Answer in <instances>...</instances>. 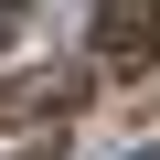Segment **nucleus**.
Returning <instances> with one entry per match:
<instances>
[{"label":"nucleus","instance_id":"obj_1","mask_svg":"<svg viewBox=\"0 0 160 160\" xmlns=\"http://www.w3.org/2000/svg\"><path fill=\"white\" fill-rule=\"evenodd\" d=\"M96 53H107V64L160 53V0H96Z\"/></svg>","mask_w":160,"mask_h":160},{"label":"nucleus","instance_id":"obj_2","mask_svg":"<svg viewBox=\"0 0 160 160\" xmlns=\"http://www.w3.org/2000/svg\"><path fill=\"white\" fill-rule=\"evenodd\" d=\"M11 32H22V0H0V53H11Z\"/></svg>","mask_w":160,"mask_h":160},{"label":"nucleus","instance_id":"obj_3","mask_svg":"<svg viewBox=\"0 0 160 160\" xmlns=\"http://www.w3.org/2000/svg\"><path fill=\"white\" fill-rule=\"evenodd\" d=\"M128 160H160V139H149V149H128Z\"/></svg>","mask_w":160,"mask_h":160}]
</instances>
